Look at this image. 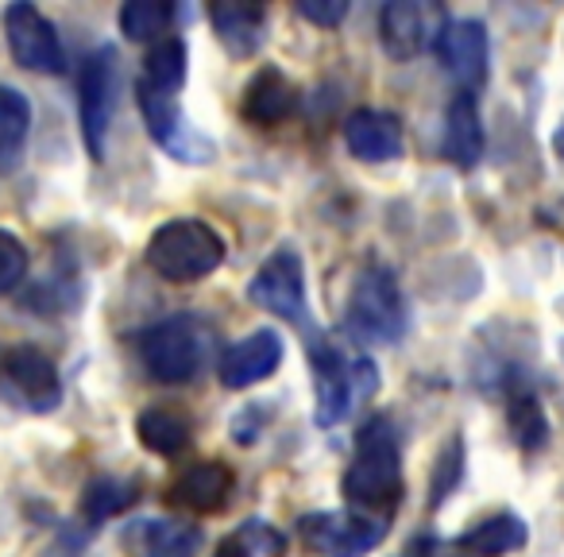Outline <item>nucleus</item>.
<instances>
[{
    "label": "nucleus",
    "mask_w": 564,
    "mask_h": 557,
    "mask_svg": "<svg viewBox=\"0 0 564 557\" xmlns=\"http://www.w3.org/2000/svg\"><path fill=\"white\" fill-rule=\"evenodd\" d=\"M310 364H314V418L317 426H337L348 418L360 395L379 392V368L371 361H348L329 338H310Z\"/></svg>",
    "instance_id": "obj_4"
},
{
    "label": "nucleus",
    "mask_w": 564,
    "mask_h": 557,
    "mask_svg": "<svg viewBox=\"0 0 564 557\" xmlns=\"http://www.w3.org/2000/svg\"><path fill=\"white\" fill-rule=\"evenodd\" d=\"M556 151L564 156V125H561V132H556Z\"/></svg>",
    "instance_id": "obj_32"
},
{
    "label": "nucleus",
    "mask_w": 564,
    "mask_h": 557,
    "mask_svg": "<svg viewBox=\"0 0 564 557\" xmlns=\"http://www.w3.org/2000/svg\"><path fill=\"white\" fill-rule=\"evenodd\" d=\"M186 47L178 40H159V47L148 55V71H143V82L163 94H174L178 97L182 82H186Z\"/></svg>",
    "instance_id": "obj_26"
},
{
    "label": "nucleus",
    "mask_w": 564,
    "mask_h": 557,
    "mask_svg": "<svg viewBox=\"0 0 564 557\" xmlns=\"http://www.w3.org/2000/svg\"><path fill=\"white\" fill-rule=\"evenodd\" d=\"M209 356V330L202 318L178 314L151 325L140 338V361L159 384H189Z\"/></svg>",
    "instance_id": "obj_5"
},
{
    "label": "nucleus",
    "mask_w": 564,
    "mask_h": 557,
    "mask_svg": "<svg viewBox=\"0 0 564 557\" xmlns=\"http://www.w3.org/2000/svg\"><path fill=\"white\" fill-rule=\"evenodd\" d=\"M294 105H299V94H294L291 78H286L282 71H274V66H263V71L248 82V89H243L240 113H243V120H251V125L271 128V125H279V120L291 117Z\"/></svg>",
    "instance_id": "obj_16"
},
{
    "label": "nucleus",
    "mask_w": 564,
    "mask_h": 557,
    "mask_svg": "<svg viewBox=\"0 0 564 557\" xmlns=\"http://www.w3.org/2000/svg\"><path fill=\"white\" fill-rule=\"evenodd\" d=\"M220 259H225V240L217 228L197 217L166 221L148 240V267L166 283H197L217 271Z\"/></svg>",
    "instance_id": "obj_2"
},
{
    "label": "nucleus",
    "mask_w": 564,
    "mask_h": 557,
    "mask_svg": "<svg viewBox=\"0 0 564 557\" xmlns=\"http://www.w3.org/2000/svg\"><path fill=\"white\" fill-rule=\"evenodd\" d=\"M217 557H251V554L240 546V542L232 538V542H225V546H220V554H217Z\"/></svg>",
    "instance_id": "obj_31"
},
{
    "label": "nucleus",
    "mask_w": 564,
    "mask_h": 557,
    "mask_svg": "<svg viewBox=\"0 0 564 557\" xmlns=\"http://www.w3.org/2000/svg\"><path fill=\"white\" fill-rule=\"evenodd\" d=\"M445 148L448 163L456 167H476L479 156H484V125H479V105H476V94H456L453 105L445 113Z\"/></svg>",
    "instance_id": "obj_18"
},
{
    "label": "nucleus",
    "mask_w": 564,
    "mask_h": 557,
    "mask_svg": "<svg viewBox=\"0 0 564 557\" xmlns=\"http://www.w3.org/2000/svg\"><path fill=\"white\" fill-rule=\"evenodd\" d=\"M28 279V248L17 233L0 228V294H12Z\"/></svg>",
    "instance_id": "obj_28"
},
{
    "label": "nucleus",
    "mask_w": 564,
    "mask_h": 557,
    "mask_svg": "<svg viewBox=\"0 0 564 557\" xmlns=\"http://www.w3.org/2000/svg\"><path fill=\"white\" fill-rule=\"evenodd\" d=\"M4 35H9V51L24 71L35 74H63L66 71V55L58 32L47 17H43L35 4H9L4 12Z\"/></svg>",
    "instance_id": "obj_10"
},
{
    "label": "nucleus",
    "mask_w": 564,
    "mask_h": 557,
    "mask_svg": "<svg viewBox=\"0 0 564 557\" xmlns=\"http://www.w3.org/2000/svg\"><path fill=\"white\" fill-rule=\"evenodd\" d=\"M441 28H445L441 9L422 4V0H391V4H383V17H379L383 47L399 63H406V58L422 55L425 47H433Z\"/></svg>",
    "instance_id": "obj_12"
},
{
    "label": "nucleus",
    "mask_w": 564,
    "mask_h": 557,
    "mask_svg": "<svg viewBox=\"0 0 564 557\" xmlns=\"http://www.w3.org/2000/svg\"><path fill=\"white\" fill-rule=\"evenodd\" d=\"M135 101H140V113H143V120H148L151 140H155L166 156H174L178 163H194V167L213 163L217 143L189 125L186 113L178 109V97L163 94V89L148 86V82L140 78V86H135Z\"/></svg>",
    "instance_id": "obj_6"
},
{
    "label": "nucleus",
    "mask_w": 564,
    "mask_h": 557,
    "mask_svg": "<svg viewBox=\"0 0 564 557\" xmlns=\"http://www.w3.org/2000/svg\"><path fill=\"white\" fill-rule=\"evenodd\" d=\"M345 143L364 163H391L406 148V136L394 113L387 109H356L345 120Z\"/></svg>",
    "instance_id": "obj_14"
},
{
    "label": "nucleus",
    "mask_w": 564,
    "mask_h": 557,
    "mask_svg": "<svg viewBox=\"0 0 564 557\" xmlns=\"http://www.w3.org/2000/svg\"><path fill=\"white\" fill-rule=\"evenodd\" d=\"M228 492H232V472H228V464H217V461L189 464L171 484V500L186 511H202V515L225 507Z\"/></svg>",
    "instance_id": "obj_17"
},
{
    "label": "nucleus",
    "mask_w": 564,
    "mask_h": 557,
    "mask_svg": "<svg viewBox=\"0 0 564 557\" xmlns=\"http://www.w3.org/2000/svg\"><path fill=\"white\" fill-rule=\"evenodd\" d=\"M302 538L317 554L364 557L387 538V518L368 511H322L302 518Z\"/></svg>",
    "instance_id": "obj_9"
},
{
    "label": "nucleus",
    "mask_w": 564,
    "mask_h": 557,
    "mask_svg": "<svg viewBox=\"0 0 564 557\" xmlns=\"http://www.w3.org/2000/svg\"><path fill=\"white\" fill-rule=\"evenodd\" d=\"M282 361V338L274 330H256L243 341H236L217 361V379L228 392H243L251 384H263Z\"/></svg>",
    "instance_id": "obj_13"
},
{
    "label": "nucleus",
    "mask_w": 564,
    "mask_h": 557,
    "mask_svg": "<svg viewBox=\"0 0 564 557\" xmlns=\"http://www.w3.org/2000/svg\"><path fill=\"white\" fill-rule=\"evenodd\" d=\"M128 546L140 557H197L202 549V531L174 518H143L128 534Z\"/></svg>",
    "instance_id": "obj_19"
},
{
    "label": "nucleus",
    "mask_w": 564,
    "mask_h": 557,
    "mask_svg": "<svg viewBox=\"0 0 564 557\" xmlns=\"http://www.w3.org/2000/svg\"><path fill=\"white\" fill-rule=\"evenodd\" d=\"M556 353H561V364H564V338H561V345H556Z\"/></svg>",
    "instance_id": "obj_33"
},
{
    "label": "nucleus",
    "mask_w": 564,
    "mask_h": 557,
    "mask_svg": "<svg viewBox=\"0 0 564 557\" xmlns=\"http://www.w3.org/2000/svg\"><path fill=\"white\" fill-rule=\"evenodd\" d=\"M4 376H9V384L20 392V399L32 410H40V415H47V410H55L58 403H63V379H58L55 364H51L40 349H32V345L12 349V353L4 356Z\"/></svg>",
    "instance_id": "obj_15"
},
{
    "label": "nucleus",
    "mask_w": 564,
    "mask_h": 557,
    "mask_svg": "<svg viewBox=\"0 0 564 557\" xmlns=\"http://www.w3.org/2000/svg\"><path fill=\"white\" fill-rule=\"evenodd\" d=\"M345 325L352 338L376 341V345H391L406 333V299H402V287L391 267L368 264L356 275L352 291H348Z\"/></svg>",
    "instance_id": "obj_3"
},
{
    "label": "nucleus",
    "mask_w": 564,
    "mask_h": 557,
    "mask_svg": "<svg viewBox=\"0 0 564 557\" xmlns=\"http://www.w3.org/2000/svg\"><path fill=\"white\" fill-rule=\"evenodd\" d=\"M32 132V105L17 86H0V174H12Z\"/></svg>",
    "instance_id": "obj_22"
},
{
    "label": "nucleus",
    "mask_w": 564,
    "mask_h": 557,
    "mask_svg": "<svg viewBox=\"0 0 564 557\" xmlns=\"http://www.w3.org/2000/svg\"><path fill=\"white\" fill-rule=\"evenodd\" d=\"M299 17L317 28H337L348 17V0H299Z\"/></svg>",
    "instance_id": "obj_29"
},
{
    "label": "nucleus",
    "mask_w": 564,
    "mask_h": 557,
    "mask_svg": "<svg viewBox=\"0 0 564 557\" xmlns=\"http://www.w3.org/2000/svg\"><path fill=\"white\" fill-rule=\"evenodd\" d=\"M236 542H240L248 554H256V549H263V554H279L282 549V538L267 523H259V518L256 523H243L240 534H236Z\"/></svg>",
    "instance_id": "obj_30"
},
{
    "label": "nucleus",
    "mask_w": 564,
    "mask_h": 557,
    "mask_svg": "<svg viewBox=\"0 0 564 557\" xmlns=\"http://www.w3.org/2000/svg\"><path fill=\"white\" fill-rule=\"evenodd\" d=\"M487 28L479 20H445V28L437 32L433 55L441 58L448 78L460 86V94H471L476 86H484L487 78Z\"/></svg>",
    "instance_id": "obj_11"
},
{
    "label": "nucleus",
    "mask_w": 564,
    "mask_h": 557,
    "mask_svg": "<svg viewBox=\"0 0 564 557\" xmlns=\"http://www.w3.org/2000/svg\"><path fill=\"white\" fill-rule=\"evenodd\" d=\"M525 538H530V526H525L518 515H491V518H484V523L471 526L468 534H460L456 546H460L468 557H502V554L522 549Z\"/></svg>",
    "instance_id": "obj_21"
},
{
    "label": "nucleus",
    "mask_w": 564,
    "mask_h": 557,
    "mask_svg": "<svg viewBox=\"0 0 564 557\" xmlns=\"http://www.w3.org/2000/svg\"><path fill=\"white\" fill-rule=\"evenodd\" d=\"M345 495L360 511L376 515V511H391L402 495V457L399 438H394L391 422L376 418L360 430L356 438L352 464L345 472Z\"/></svg>",
    "instance_id": "obj_1"
},
{
    "label": "nucleus",
    "mask_w": 564,
    "mask_h": 557,
    "mask_svg": "<svg viewBox=\"0 0 564 557\" xmlns=\"http://www.w3.org/2000/svg\"><path fill=\"white\" fill-rule=\"evenodd\" d=\"M171 17H174V9L163 4V0H128L117 20H120L124 40L148 43V40H159V35L171 28Z\"/></svg>",
    "instance_id": "obj_24"
},
{
    "label": "nucleus",
    "mask_w": 564,
    "mask_h": 557,
    "mask_svg": "<svg viewBox=\"0 0 564 557\" xmlns=\"http://www.w3.org/2000/svg\"><path fill=\"white\" fill-rule=\"evenodd\" d=\"M507 422H510V433H514V441L522 449H541L549 441V418H545L541 403L533 399L530 392L510 395Z\"/></svg>",
    "instance_id": "obj_25"
},
{
    "label": "nucleus",
    "mask_w": 564,
    "mask_h": 557,
    "mask_svg": "<svg viewBox=\"0 0 564 557\" xmlns=\"http://www.w3.org/2000/svg\"><path fill=\"white\" fill-rule=\"evenodd\" d=\"M209 20L220 47L232 58H251L263 47V9H251V4H213Z\"/></svg>",
    "instance_id": "obj_20"
},
{
    "label": "nucleus",
    "mask_w": 564,
    "mask_h": 557,
    "mask_svg": "<svg viewBox=\"0 0 564 557\" xmlns=\"http://www.w3.org/2000/svg\"><path fill=\"white\" fill-rule=\"evenodd\" d=\"M135 433H140L143 449H151L159 457H178L189 446V422L178 410H166V407L143 410L135 418Z\"/></svg>",
    "instance_id": "obj_23"
},
{
    "label": "nucleus",
    "mask_w": 564,
    "mask_h": 557,
    "mask_svg": "<svg viewBox=\"0 0 564 557\" xmlns=\"http://www.w3.org/2000/svg\"><path fill=\"white\" fill-rule=\"evenodd\" d=\"M248 299L259 310L282 318L291 325H306V271H302V256L294 248H274L271 256L259 264V271L251 275Z\"/></svg>",
    "instance_id": "obj_8"
},
{
    "label": "nucleus",
    "mask_w": 564,
    "mask_h": 557,
    "mask_svg": "<svg viewBox=\"0 0 564 557\" xmlns=\"http://www.w3.org/2000/svg\"><path fill=\"white\" fill-rule=\"evenodd\" d=\"M117 89H120V58L112 47H97L82 66L78 82V109H82V136H86V151L94 159H105V143H109L112 109H117Z\"/></svg>",
    "instance_id": "obj_7"
},
{
    "label": "nucleus",
    "mask_w": 564,
    "mask_h": 557,
    "mask_svg": "<svg viewBox=\"0 0 564 557\" xmlns=\"http://www.w3.org/2000/svg\"><path fill=\"white\" fill-rule=\"evenodd\" d=\"M132 500H135V484L117 480V476H101V480H94V484L86 488V503H82V507H86V518L101 523V518L124 511Z\"/></svg>",
    "instance_id": "obj_27"
}]
</instances>
